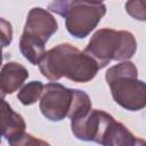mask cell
Wrapping results in <instances>:
<instances>
[{"mask_svg":"<svg viewBox=\"0 0 146 146\" xmlns=\"http://www.w3.org/2000/svg\"><path fill=\"white\" fill-rule=\"evenodd\" d=\"M43 76L57 81L62 76L74 82H88L99 70L96 60L70 43H62L48 50L39 63Z\"/></svg>","mask_w":146,"mask_h":146,"instance_id":"1","label":"cell"},{"mask_svg":"<svg viewBox=\"0 0 146 146\" xmlns=\"http://www.w3.org/2000/svg\"><path fill=\"white\" fill-rule=\"evenodd\" d=\"M136 48L137 43L135 36L130 32L102 29L92 35L84 52L92 57L99 68H102L112 59H129L133 56Z\"/></svg>","mask_w":146,"mask_h":146,"instance_id":"2","label":"cell"},{"mask_svg":"<svg viewBox=\"0 0 146 146\" xmlns=\"http://www.w3.org/2000/svg\"><path fill=\"white\" fill-rule=\"evenodd\" d=\"M106 13L102 2L91 0H71L62 16L66 18L67 31L75 38H86L99 23Z\"/></svg>","mask_w":146,"mask_h":146,"instance_id":"3","label":"cell"},{"mask_svg":"<svg viewBox=\"0 0 146 146\" xmlns=\"http://www.w3.org/2000/svg\"><path fill=\"white\" fill-rule=\"evenodd\" d=\"M116 104L128 111H139L146 106V83L136 75H123L107 82Z\"/></svg>","mask_w":146,"mask_h":146,"instance_id":"4","label":"cell"},{"mask_svg":"<svg viewBox=\"0 0 146 146\" xmlns=\"http://www.w3.org/2000/svg\"><path fill=\"white\" fill-rule=\"evenodd\" d=\"M114 121V117L108 113L99 110H91L87 115L71 120V127L76 138L94 140L103 145Z\"/></svg>","mask_w":146,"mask_h":146,"instance_id":"5","label":"cell"},{"mask_svg":"<svg viewBox=\"0 0 146 146\" xmlns=\"http://www.w3.org/2000/svg\"><path fill=\"white\" fill-rule=\"evenodd\" d=\"M73 99V89L60 83L50 82L43 88L40 99V111L50 121H60L67 116Z\"/></svg>","mask_w":146,"mask_h":146,"instance_id":"6","label":"cell"},{"mask_svg":"<svg viewBox=\"0 0 146 146\" xmlns=\"http://www.w3.org/2000/svg\"><path fill=\"white\" fill-rule=\"evenodd\" d=\"M57 22L54 16L42 8H33L27 15L24 32L34 35L44 42L57 31Z\"/></svg>","mask_w":146,"mask_h":146,"instance_id":"7","label":"cell"},{"mask_svg":"<svg viewBox=\"0 0 146 146\" xmlns=\"http://www.w3.org/2000/svg\"><path fill=\"white\" fill-rule=\"evenodd\" d=\"M25 122L18 113L14 112L5 99L1 102V132L10 145L16 143L25 133Z\"/></svg>","mask_w":146,"mask_h":146,"instance_id":"8","label":"cell"},{"mask_svg":"<svg viewBox=\"0 0 146 146\" xmlns=\"http://www.w3.org/2000/svg\"><path fill=\"white\" fill-rule=\"evenodd\" d=\"M27 76L29 72L23 65L15 62L5 64L0 75V89L2 96L16 91L27 79Z\"/></svg>","mask_w":146,"mask_h":146,"instance_id":"9","label":"cell"},{"mask_svg":"<svg viewBox=\"0 0 146 146\" xmlns=\"http://www.w3.org/2000/svg\"><path fill=\"white\" fill-rule=\"evenodd\" d=\"M44 44L46 42L43 40L23 32L19 41V50L30 63L33 65H39L40 60L46 54Z\"/></svg>","mask_w":146,"mask_h":146,"instance_id":"10","label":"cell"},{"mask_svg":"<svg viewBox=\"0 0 146 146\" xmlns=\"http://www.w3.org/2000/svg\"><path fill=\"white\" fill-rule=\"evenodd\" d=\"M91 111V102L89 96L81 90L73 89V99L67 116L71 120L82 117Z\"/></svg>","mask_w":146,"mask_h":146,"instance_id":"11","label":"cell"},{"mask_svg":"<svg viewBox=\"0 0 146 146\" xmlns=\"http://www.w3.org/2000/svg\"><path fill=\"white\" fill-rule=\"evenodd\" d=\"M43 88L44 86L41 81H32L21 89V91L17 95V98L23 105L34 104L42 95Z\"/></svg>","mask_w":146,"mask_h":146,"instance_id":"12","label":"cell"},{"mask_svg":"<svg viewBox=\"0 0 146 146\" xmlns=\"http://www.w3.org/2000/svg\"><path fill=\"white\" fill-rule=\"evenodd\" d=\"M123 75H136L138 76V71L136 66L131 62H122L113 67H111L106 72V81H111L114 78L117 76H123Z\"/></svg>","mask_w":146,"mask_h":146,"instance_id":"13","label":"cell"},{"mask_svg":"<svg viewBox=\"0 0 146 146\" xmlns=\"http://www.w3.org/2000/svg\"><path fill=\"white\" fill-rule=\"evenodd\" d=\"M125 10L135 19L146 21V0H128Z\"/></svg>","mask_w":146,"mask_h":146,"instance_id":"14","label":"cell"},{"mask_svg":"<svg viewBox=\"0 0 146 146\" xmlns=\"http://www.w3.org/2000/svg\"><path fill=\"white\" fill-rule=\"evenodd\" d=\"M11 36H13V30H11L10 23H8L6 19L1 18V42H2V47H7L10 43Z\"/></svg>","mask_w":146,"mask_h":146,"instance_id":"15","label":"cell"},{"mask_svg":"<svg viewBox=\"0 0 146 146\" xmlns=\"http://www.w3.org/2000/svg\"><path fill=\"white\" fill-rule=\"evenodd\" d=\"M30 145V144H44V141H41V140H38V139H34L33 136L29 135V133H24L22 136V138L16 143V145Z\"/></svg>","mask_w":146,"mask_h":146,"instance_id":"16","label":"cell"},{"mask_svg":"<svg viewBox=\"0 0 146 146\" xmlns=\"http://www.w3.org/2000/svg\"><path fill=\"white\" fill-rule=\"evenodd\" d=\"M91 1H96V2H102L103 0H91Z\"/></svg>","mask_w":146,"mask_h":146,"instance_id":"17","label":"cell"}]
</instances>
